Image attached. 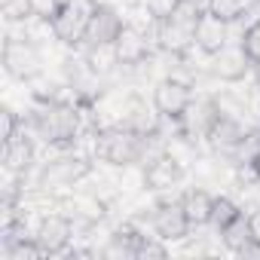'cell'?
Segmentation results:
<instances>
[{
    "label": "cell",
    "instance_id": "cell-1",
    "mask_svg": "<svg viewBox=\"0 0 260 260\" xmlns=\"http://www.w3.org/2000/svg\"><path fill=\"white\" fill-rule=\"evenodd\" d=\"M144 150H147V138L132 132L128 125H107V128H98L95 135V153L101 162L113 166V169H128V166H138L144 159Z\"/></svg>",
    "mask_w": 260,
    "mask_h": 260
},
{
    "label": "cell",
    "instance_id": "cell-2",
    "mask_svg": "<svg viewBox=\"0 0 260 260\" xmlns=\"http://www.w3.org/2000/svg\"><path fill=\"white\" fill-rule=\"evenodd\" d=\"M34 128L37 135L52 144V147H68L77 141V132H80V113L74 104L68 101H43L37 110H34Z\"/></svg>",
    "mask_w": 260,
    "mask_h": 260
},
{
    "label": "cell",
    "instance_id": "cell-3",
    "mask_svg": "<svg viewBox=\"0 0 260 260\" xmlns=\"http://www.w3.org/2000/svg\"><path fill=\"white\" fill-rule=\"evenodd\" d=\"M202 16V7L196 0H184L181 10L162 22H156V43L159 49H166L169 55L184 58L190 52V46H196V22Z\"/></svg>",
    "mask_w": 260,
    "mask_h": 260
},
{
    "label": "cell",
    "instance_id": "cell-4",
    "mask_svg": "<svg viewBox=\"0 0 260 260\" xmlns=\"http://www.w3.org/2000/svg\"><path fill=\"white\" fill-rule=\"evenodd\" d=\"M95 7H98V0H64L55 10V16L49 19L52 37L64 46H83V37H86Z\"/></svg>",
    "mask_w": 260,
    "mask_h": 260
},
{
    "label": "cell",
    "instance_id": "cell-5",
    "mask_svg": "<svg viewBox=\"0 0 260 260\" xmlns=\"http://www.w3.org/2000/svg\"><path fill=\"white\" fill-rule=\"evenodd\" d=\"M4 68L13 80L31 83L43 74V55L28 37H7L4 43Z\"/></svg>",
    "mask_w": 260,
    "mask_h": 260
},
{
    "label": "cell",
    "instance_id": "cell-6",
    "mask_svg": "<svg viewBox=\"0 0 260 260\" xmlns=\"http://www.w3.org/2000/svg\"><path fill=\"white\" fill-rule=\"evenodd\" d=\"M193 104V89L190 83L178 80V77H166L153 86V107L162 119L181 122V116L187 113V107Z\"/></svg>",
    "mask_w": 260,
    "mask_h": 260
},
{
    "label": "cell",
    "instance_id": "cell-7",
    "mask_svg": "<svg viewBox=\"0 0 260 260\" xmlns=\"http://www.w3.org/2000/svg\"><path fill=\"white\" fill-rule=\"evenodd\" d=\"M92 169H89V162L83 159V156H55V159H49L43 169H40V187H46V190H55V187H74V184H80L86 175H89Z\"/></svg>",
    "mask_w": 260,
    "mask_h": 260
},
{
    "label": "cell",
    "instance_id": "cell-8",
    "mask_svg": "<svg viewBox=\"0 0 260 260\" xmlns=\"http://www.w3.org/2000/svg\"><path fill=\"white\" fill-rule=\"evenodd\" d=\"M122 19L113 7L107 4H98L92 19H89V28H86V37H83V46L86 49H98V46H113V40L119 37L122 31Z\"/></svg>",
    "mask_w": 260,
    "mask_h": 260
},
{
    "label": "cell",
    "instance_id": "cell-9",
    "mask_svg": "<svg viewBox=\"0 0 260 260\" xmlns=\"http://www.w3.org/2000/svg\"><path fill=\"white\" fill-rule=\"evenodd\" d=\"M153 230H156V239L162 242H184L193 230L181 199L178 202H159L156 211H153Z\"/></svg>",
    "mask_w": 260,
    "mask_h": 260
},
{
    "label": "cell",
    "instance_id": "cell-10",
    "mask_svg": "<svg viewBox=\"0 0 260 260\" xmlns=\"http://www.w3.org/2000/svg\"><path fill=\"white\" fill-rule=\"evenodd\" d=\"M34 239L40 242V248L46 251V257L64 254V251L71 248V239H74V217H64V214H46V217L37 223Z\"/></svg>",
    "mask_w": 260,
    "mask_h": 260
},
{
    "label": "cell",
    "instance_id": "cell-11",
    "mask_svg": "<svg viewBox=\"0 0 260 260\" xmlns=\"http://www.w3.org/2000/svg\"><path fill=\"white\" fill-rule=\"evenodd\" d=\"M113 55H116V64L122 68H138L150 58V37L138 25H122L119 37L113 40Z\"/></svg>",
    "mask_w": 260,
    "mask_h": 260
},
{
    "label": "cell",
    "instance_id": "cell-12",
    "mask_svg": "<svg viewBox=\"0 0 260 260\" xmlns=\"http://www.w3.org/2000/svg\"><path fill=\"white\" fill-rule=\"evenodd\" d=\"M220 119V104L211 98H193L187 113L181 116V128L187 138H208L214 122Z\"/></svg>",
    "mask_w": 260,
    "mask_h": 260
},
{
    "label": "cell",
    "instance_id": "cell-13",
    "mask_svg": "<svg viewBox=\"0 0 260 260\" xmlns=\"http://www.w3.org/2000/svg\"><path fill=\"white\" fill-rule=\"evenodd\" d=\"M254 64H251V58L245 55V49L239 46V43H226L217 55H211V74L220 80V83H239V80H245L248 77V71H251Z\"/></svg>",
    "mask_w": 260,
    "mask_h": 260
},
{
    "label": "cell",
    "instance_id": "cell-14",
    "mask_svg": "<svg viewBox=\"0 0 260 260\" xmlns=\"http://www.w3.org/2000/svg\"><path fill=\"white\" fill-rule=\"evenodd\" d=\"M184 181V166L172 156V153H159L147 162L144 169V187L153 190V193H162V190H172Z\"/></svg>",
    "mask_w": 260,
    "mask_h": 260
},
{
    "label": "cell",
    "instance_id": "cell-15",
    "mask_svg": "<svg viewBox=\"0 0 260 260\" xmlns=\"http://www.w3.org/2000/svg\"><path fill=\"white\" fill-rule=\"evenodd\" d=\"M226 43H230V25H226L223 19L211 16L208 10H202V16H199V22H196V46L211 58V55H217Z\"/></svg>",
    "mask_w": 260,
    "mask_h": 260
},
{
    "label": "cell",
    "instance_id": "cell-16",
    "mask_svg": "<svg viewBox=\"0 0 260 260\" xmlns=\"http://www.w3.org/2000/svg\"><path fill=\"white\" fill-rule=\"evenodd\" d=\"M31 162H34V141H31L25 132H19L16 138H10V141L4 144V169H7V172H13V175H28Z\"/></svg>",
    "mask_w": 260,
    "mask_h": 260
},
{
    "label": "cell",
    "instance_id": "cell-17",
    "mask_svg": "<svg viewBox=\"0 0 260 260\" xmlns=\"http://www.w3.org/2000/svg\"><path fill=\"white\" fill-rule=\"evenodd\" d=\"M141 245H144V236L138 230L122 226V230H116L107 239V245L101 248V254L104 257H119V260H138L141 257Z\"/></svg>",
    "mask_w": 260,
    "mask_h": 260
},
{
    "label": "cell",
    "instance_id": "cell-18",
    "mask_svg": "<svg viewBox=\"0 0 260 260\" xmlns=\"http://www.w3.org/2000/svg\"><path fill=\"white\" fill-rule=\"evenodd\" d=\"M181 205H184V211H187L193 230L211 223V214H214V196H211L208 190H202V187H190V190H184Z\"/></svg>",
    "mask_w": 260,
    "mask_h": 260
},
{
    "label": "cell",
    "instance_id": "cell-19",
    "mask_svg": "<svg viewBox=\"0 0 260 260\" xmlns=\"http://www.w3.org/2000/svg\"><path fill=\"white\" fill-rule=\"evenodd\" d=\"M220 242L233 251V254H248V251H257L254 242H251V230H248V214H239L230 226H223L220 233Z\"/></svg>",
    "mask_w": 260,
    "mask_h": 260
},
{
    "label": "cell",
    "instance_id": "cell-20",
    "mask_svg": "<svg viewBox=\"0 0 260 260\" xmlns=\"http://www.w3.org/2000/svg\"><path fill=\"white\" fill-rule=\"evenodd\" d=\"M156 110V107H153ZM153 110H147V104H141V101H132V107L125 110V116H122V125H128L132 132H138V135H144V138H150V135H156V125H159V113H153Z\"/></svg>",
    "mask_w": 260,
    "mask_h": 260
},
{
    "label": "cell",
    "instance_id": "cell-21",
    "mask_svg": "<svg viewBox=\"0 0 260 260\" xmlns=\"http://www.w3.org/2000/svg\"><path fill=\"white\" fill-rule=\"evenodd\" d=\"M46 257V251L40 248V242L34 236H22L10 245H4V260H40Z\"/></svg>",
    "mask_w": 260,
    "mask_h": 260
},
{
    "label": "cell",
    "instance_id": "cell-22",
    "mask_svg": "<svg viewBox=\"0 0 260 260\" xmlns=\"http://www.w3.org/2000/svg\"><path fill=\"white\" fill-rule=\"evenodd\" d=\"M205 10H208L211 16L223 19L226 25H233V22H239V19L245 16L248 0H205Z\"/></svg>",
    "mask_w": 260,
    "mask_h": 260
},
{
    "label": "cell",
    "instance_id": "cell-23",
    "mask_svg": "<svg viewBox=\"0 0 260 260\" xmlns=\"http://www.w3.org/2000/svg\"><path fill=\"white\" fill-rule=\"evenodd\" d=\"M242 214V208L233 202V199H226V196H214V214H211V226L220 233L223 226H230L236 217Z\"/></svg>",
    "mask_w": 260,
    "mask_h": 260
},
{
    "label": "cell",
    "instance_id": "cell-24",
    "mask_svg": "<svg viewBox=\"0 0 260 260\" xmlns=\"http://www.w3.org/2000/svg\"><path fill=\"white\" fill-rule=\"evenodd\" d=\"M104 217V205L95 199V196H77L74 199V220H83V223H95Z\"/></svg>",
    "mask_w": 260,
    "mask_h": 260
},
{
    "label": "cell",
    "instance_id": "cell-25",
    "mask_svg": "<svg viewBox=\"0 0 260 260\" xmlns=\"http://www.w3.org/2000/svg\"><path fill=\"white\" fill-rule=\"evenodd\" d=\"M239 46L245 49V55L251 58V64L260 68V19L245 28V34L239 37Z\"/></svg>",
    "mask_w": 260,
    "mask_h": 260
},
{
    "label": "cell",
    "instance_id": "cell-26",
    "mask_svg": "<svg viewBox=\"0 0 260 260\" xmlns=\"http://www.w3.org/2000/svg\"><path fill=\"white\" fill-rule=\"evenodd\" d=\"M0 10H4L7 22H28L34 16V4H31V0H0Z\"/></svg>",
    "mask_w": 260,
    "mask_h": 260
},
{
    "label": "cell",
    "instance_id": "cell-27",
    "mask_svg": "<svg viewBox=\"0 0 260 260\" xmlns=\"http://www.w3.org/2000/svg\"><path fill=\"white\" fill-rule=\"evenodd\" d=\"M181 4H184V0H144V10H147V16L153 22H162V19L175 16L181 10Z\"/></svg>",
    "mask_w": 260,
    "mask_h": 260
},
{
    "label": "cell",
    "instance_id": "cell-28",
    "mask_svg": "<svg viewBox=\"0 0 260 260\" xmlns=\"http://www.w3.org/2000/svg\"><path fill=\"white\" fill-rule=\"evenodd\" d=\"M19 132H22V122H19L16 110L4 107V110H0V144H7V141H10V138H16Z\"/></svg>",
    "mask_w": 260,
    "mask_h": 260
},
{
    "label": "cell",
    "instance_id": "cell-29",
    "mask_svg": "<svg viewBox=\"0 0 260 260\" xmlns=\"http://www.w3.org/2000/svg\"><path fill=\"white\" fill-rule=\"evenodd\" d=\"M162 242V239H159ZM159 242H153V239H147L144 236V245H141V257H166L169 251H166V245H159ZM138 257V260H141Z\"/></svg>",
    "mask_w": 260,
    "mask_h": 260
},
{
    "label": "cell",
    "instance_id": "cell-30",
    "mask_svg": "<svg viewBox=\"0 0 260 260\" xmlns=\"http://www.w3.org/2000/svg\"><path fill=\"white\" fill-rule=\"evenodd\" d=\"M248 230H251V242H254V248L260 251V211H251V214H248Z\"/></svg>",
    "mask_w": 260,
    "mask_h": 260
},
{
    "label": "cell",
    "instance_id": "cell-31",
    "mask_svg": "<svg viewBox=\"0 0 260 260\" xmlns=\"http://www.w3.org/2000/svg\"><path fill=\"white\" fill-rule=\"evenodd\" d=\"M245 107H248L254 116H260V83H257V86L248 92V101H245Z\"/></svg>",
    "mask_w": 260,
    "mask_h": 260
},
{
    "label": "cell",
    "instance_id": "cell-32",
    "mask_svg": "<svg viewBox=\"0 0 260 260\" xmlns=\"http://www.w3.org/2000/svg\"><path fill=\"white\" fill-rule=\"evenodd\" d=\"M254 172L260 175V144H257V156H254Z\"/></svg>",
    "mask_w": 260,
    "mask_h": 260
},
{
    "label": "cell",
    "instance_id": "cell-33",
    "mask_svg": "<svg viewBox=\"0 0 260 260\" xmlns=\"http://www.w3.org/2000/svg\"><path fill=\"white\" fill-rule=\"evenodd\" d=\"M58 4H64V0H58Z\"/></svg>",
    "mask_w": 260,
    "mask_h": 260
}]
</instances>
